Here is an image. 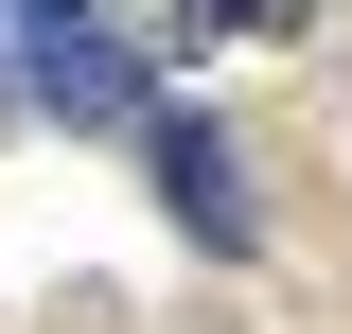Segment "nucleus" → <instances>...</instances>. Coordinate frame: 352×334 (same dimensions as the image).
<instances>
[{"label": "nucleus", "mask_w": 352, "mask_h": 334, "mask_svg": "<svg viewBox=\"0 0 352 334\" xmlns=\"http://www.w3.org/2000/svg\"><path fill=\"white\" fill-rule=\"evenodd\" d=\"M194 18H212V36H282L300 0H194Z\"/></svg>", "instance_id": "obj_3"}, {"label": "nucleus", "mask_w": 352, "mask_h": 334, "mask_svg": "<svg viewBox=\"0 0 352 334\" xmlns=\"http://www.w3.org/2000/svg\"><path fill=\"white\" fill-rule=\"evenodd\" d=\"M141 159H159V211L194 229V247H247V159H229V124L159 106V124H141Z\"/></svg>", "instance_id": "obj_2"}, {"label": "nucleus", "mask_w": 352, "mask_h": 334, "mask_svg": "<svg viewBox=\"0 0 352 334\" xmlns=\"http://www.w3.org/2000/svg\"><path fill=\"white\" fill-rule=\"evenodd\" d=\"M0 71L36 88L53 124H159V88H141V53L106 36V0H0Z\"/></svg>", "instance_id": "obj_1"}]
</instances>
